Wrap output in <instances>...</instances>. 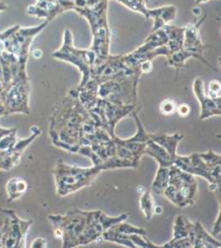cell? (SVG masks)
<instances>
[{"mask_svg":"<svg viewBox=\"0 0 221 248\" xmlns=\"http://www.w3.org/2000/svg\"><path fill=\"white\" fill-rule=\"evenodd\" d=\"M213 232H214L215 236H217L218 234L221 232V204H220L218 216H217L214 228H213Z\"/></svg>","mask_w":221,"mask_h":248,"instance_id":"obj_30","label":"cell"},{"mask_svg":"<svg viewBox=\"0 0 221 248\" xmlns=\"http://www.w3.org/2000/svg\"><path fill=\"white\" fill-rule=\"evenodd\" d=\"M201 158L206 162L211 169L219 168L221 170V155L216 154L212 150H210L205 153L200 154Z\"/></svg>","mask_w":221,"mask_h":248,"instance_id":"obj_24","label":"cell"},{"mask_svg":"<svg viewBox=\"0 0 221 248\" xmlns=\"http://www.w3.org/2000/svg\"><path fill=\"white\" fill-rule=\"evenodd\" d=\"M28 184L22 178H12L6 185V193L8 195V202H12L19 199L26 193Z\"/></svg>","mask_w":221,"mask_h":248,"instance_id":"obj_18","label":"cell"},{"mask_svg":"<svg viewBox=\"0 0 221 248\" xmlns=\"http://www.w3.org/2000/svg\"><path fill=\"white\" fill-rule=\"evenodd\" d=\"M5 9H7V5H5L4 3H1V2H0V12L4 11Z\"/></svg>","mask_w":221,"mask_h":248,"instance_id":"obj_33","label":"cell"},{"mask_svg":"<svg viewBox=\"0 0 221 248\" xmlns=\"http://www.w3.org/2000/svg\"><path fill=\"white\" fill-rule=\"evenodd\" d=\"M189 237L194 248H221V242L208 233L200 222L192 223Z\"/></svg>","mask_w":221,"mask_h":248,"instance_id":"obj_15","label":"cell"},{"mask_svg":"<svg viewBox=\"0 0 221 248\" xmlns=\"http://www.w3.org/2000/svg\"><path fill=\"white\" fill-rule=\"evenodd\" d=\"M193 222H189L186 217L180 216L175 218L174 228H173L172 239H183L189 237V232Z\"/></svg>","mask_w":221,"mask_h":248,"instance_id":"obj_20","label":"cell"},{"mask_svg":"<svg viewBox=\"0 0 221 248\" xmlns=\"http://www.w3.org/2000/svg\"><path fill=\"white\" fill-rule=\"evenodd\" d=\"M162 248H193V243L190 237H186L183 239H171L168 243L161 246Z\"/></svg>","mask_w":221,"mask_h":248,"instance_id":"obj_25","label":"cell"},{"mask_svg":"<svg viewBox=\"0 0 221 248\" xmlns=\"http://www.w3.org/2000/svg\"><path fill=\"white\" fill-rule=\"evenodd\" d=\"M140 208L142 211L147 220L153 218L155 214V205L153 200V194L150 191H144L140 198Z\"/></svg>","mask_w":221,"mask_h":248,"instance_id":"obj_21","label":"cell"},{"mask_svg":"<svg viewBox=\"0 0 221 248\" xmlns=\"http://www.w3.org/2000/svg\"><path fill=\"white\" fill-rule=\"evenodd\" d=\"M107 0H101L100 2L92 7H74L73 10L78 15L88 21L92 29L93 39L90 49L97 55L96 66L103 63L111 55L109 52V27L107 23Z\"/></svg>","mask_w":221,"mask_h":248,"instance_id":"obj_2","label":"cell"},{"mask_svg":"<svg viewBox=\"0 0 221 248\" xmlns=\"http://www.w3.org/2000/svg\"><path fill=\"white\" fill-rule=\"evenodd\" d=\"M109 1V0H107ZM132 11L137 12L143 15L147 19L153 21L152 32L163 29L171 21L175 19L177 9L174 5L163 6L156 9H148L146 5V0H116Z\"/></svg>","mask_w":221,"mask_h":248,"instance_id":"obj_7","label":"cell"},{"mask_svg":"<svg viewBox=\"0 0 221 248\" xmlns=\"http://www.w3.org/2000/svg\"><path fill=\"white\" fill-rule=\"evenodd\" d=\"M92 211L80 209L69 211L64 215H50L49 219L52 228L63 232V248H75L82 246L84 235L91 219Z\"/></svg>","mask_w":221,"mask_h":248,"instance_id":"obj_4","label":"cell"},{"mask_svg":"<svg viewBox=\"0 0 221 248\" xmlns=\"http://www.w3.org/2000/svg\"><path fill=\"white\" fill-rule=\"evenodd\" d=\"M207 15L201 17L195 22L187 24L184 26V41H183V47L187 53H189L191 58H196L210 68L217 71L210 65L209 62L205 60L203 56L204 50L207 49L209 46H205L201 42V35H200V27L204 23Z\"/></svg>","mask_w":221,"mask_h":248,"instance_id":"obj_10","label":"cell"},{"mask_svg":"<svg viewBox=\"0 0 221 248\" xmlns=\"http://www.w3.org/2000/svg\"><path fill=\"white\" fill-rule=\"evenodd\" d=\"M174 165L181 170L200 176L206 179L210 184L216 182L215 170L207 165L206 162L201 158L200 154H192L189 156H175Z\"/></svg>","mask_w":221,"mask_h":248,"instance_id":"obj_11","label":"cell"},{"mask_svg":"<svg viewBox=\"0 0 221 248\" xmlns=\"http://www.w3.org/2000/svg\"><path fill=\"white\" fill-rule=\"evenodd\" d=\"M170 168L159 167L155 179L152 185L153 193L157 195H163L164 191L169 185Z\"/></svg>","mask_w":221,"mask_h":248,"instance_id":"obj_19","label":"cell"},{"mask_svg":"<svg viewBox=\"0 0 221 248\" xmlns=\"http://www.w3.org/2000/svg\"><path fill=\"white\" fill-rule=\"evenodd\" d=\"M221 91V83L220 81H212L209 86V90H208V96L210 98H216L220 95Z\"/></svg>","mask_w":221,"mask_h":248,"instance_id":"obj_28","label":"cell"},{"mask_svg":"<svg viewBox=\"0 0 221 248\" xmlns=\"http://www.w3.org/2000/svg\"><path fill=\"white\" fill-rule=\"evenodd\" d=\"M42 55H43V52L40 49H34L33 51V57L36 59H39Z\"/></svg>","mask_w":221,"mask_h":248,"instance_id":"obj_32","label":"cell"},{"mask_svg":"<svg viewBox=\"0 0 221 248\" xmlns=\"http://www.w3.org/2000/svg\"><path fill=\"white\" fill-rule=\"evenodd\" d=\"M102 170H105L102 164L93 165V167L83 168L58 161L53 170L58 196H68L89 186Z\"/></svg>","mask_w":221,"mask_h":248,"instance_id":"obj_3","label":"cell"},{"mask_svg":"<svg viewBox=\"0 0 221 248\" xmlns=\"http://www.w3.org/2000/svg\"><path fill=\"white\" fill-rule=\"evenodd\" d=\"M183 137L184 136L179 133H175L172 136H167L166 134H161V133L150 134L151 140H153V141L161 145V147H163L167 150L174 160H175V156L177 155L176 154L177 146L179 143L182 140Z\"/></svg>","mask_w":221,"mask_h":248,"instance_id":"obj_17","label":"cell"},{"mask_svg":"<svg viewBox=\"0 0 221 248\" xmlns=\"http://www.w3.org/2000/svg\"><path fill=\"white\" fill-rule=\"evenodd\" d=\"M29 80L12 81L4 87L1 94V101L5 107L7 115L19 112L29 115Z\"/></svg>","mask_w":221,"mask_h":248,"instance_id":"obj_6","label":"cell"},{"mask_svg":"<svg viewBox=\"0 0 221 248\" xmlns=\"http://www.w3.org/2000/svg\"><path fill=\"white\" fill-rule=\"evenodd\" d=\"M196 98L201 105L200 120L203 121L212 116H221V95L210 98L204 92V82L201 78H197L193 85Z\"/></svg>","mask_w":221,"mask_h":248,"instance_id":"obj_13","label":"cell"},{"mask_svg":"<svg viewBox=\"0 0 221 248\" xmlns=\"http://www.w3.org/2000/svg\"><path fill=\"white\" fill-rule=\"evenodd\" d=\"M33 222L23 220L13 210L5 231L2 236V248H25L27 234Z\"/></svg>","mask_w":221,"mask_h":248,"instance_id":"obj_9","label":"cell"},{"mask_svg":"<svg viewBox=\"0 0 221 248\" xmlns=\"http://www.w3.org/2000/svg\"><path fill=\"white\" fill-rule=\"evenodd\" d=\"M112 231L117 232L119 233L126 234V235H131V234H139L142 236H146L147 234V230L144 228H138L135 226L131 225L129 223L121 222L112 226V228H109Z\"/></svg>","mask_w":221,"mask_h":248,"instance_id":"obj_23","label":"cell"},{"mask_svg":"<svg viewBox=\"0 0 221 248\" xmlns=\"http://www.w3.org/2000/svg\"><path fill=\"white\" fill-rule=\"evenodd\" d=\"M13 210L0 208V248H2V236L9 223Z\"/></svg>","mask_w":221,"mask_h":248,"instance_id":"obj_26","label":"cell"},{"mask_svg":"<svg viewBox=\"0 0 221 248\" xmlns=\"http://www.w3.org/2000/svg\"><path fill=\"white\" fill-rule=\"evenodd\" d=\"M164 196L166 197L169 201L172 202L173 204L178 206L180 208H185L189 206L187 199L185 198L181 192H179L177 189L171 185H168L167 188L165 189L163 193Z\"/></svg>","mask_w":221,"mask_h":248,"instance_id":"obj_22","label":"cell"},{"mask_svg":"<svg viewBox=\"0 0 221 248\" xmlns=\"http://www.w3.org/2000/svg\"><path fill=\"white\" fill-rule=\"evenodd\" d=\"M169 185H171L182 193L188 204L195 203V195L197 193V184L193 174L181 170V169L172 165L170 167Z\"/></svg>","mask_w":221,"mask_h":248,"instance_id":"obj_12","label":"cell"},{"mask_svg":"<svg viewBox=\"0 0 221 248\" xmlns=\"http://www.w3.org/2000/svg\"><path fill=\"white\" fill-rule=\"evenodd\" d=\"M88 117V110L81 103L76 91H72L52 115L49 128L52 143L69 152L78 153L81 130Z\"/></svg>","mask_w":221,"mask_h":248,"instance_id":"obj_1","label":"cell"},{"mask_svg":"<svg viewBox=\"0 0 221 248\" xmlns=\"http://www.w3.org/2000/svg\"><path fill=\"white\" fill-rule=\"evenodd\" d=\"M67 11L59 0H37L34 5L27 9L28 15L46 19L48 22L52 20L56 16Z\"/></svg>","mask_w":221,"mask_h":248,"instance_id":"obj_14","label":"cell"},{"mask_svg":"<svg viewBox=\"0 0 221 248\" xmlns=\"http://www.w3.org/2000/svg\"><path fill=\"white\" fill-rule=\"evenodd\" d=\"M216 137H217L218 139H220V140H221V134H220V135H217Z\"/></svg>","mask_w":221,"mask_h":248,"instance_id":"obj_34","label":"cell"},{"mask_svg":"<svg viewBox=\"0 0 221 248\" xmlns=\"http://www.w3.org/2000/svg\"><path fill=\"white\" fill-rule=\"evenodd\" d=\"M48 247V242L43 237H37L31 243L32 248H45Z\"/></svg>","mask_w":221,"mask_h":248,"instance_id":"obj_29","label":"cell"},{"mask_svg":"<svg viewBox=\"0 0 221 248\" xmlns=\"http://www.w3.org/2000/svg\"><path fill=\"white\" fill-rule=\"evenodd\" d=\"M176 111L178 113L179 116L186 117V116H189V112H190V108L187 104L180 105L176 108Z\"/></svg>","mask_w":221,"mask_h":248,"instance_id":"obj_31","label":"cell"},{"mask_svg":"<svg viewBox=\"0 0 221 248\" xmlns=\"http://www.w3.org/2000/svg\"><path fill=\"white\" fill-rule=\"evenodd\" d=\"M144 155L154 158L157 162L159 167L170 168L174 165V159L170 155L167 150L153 141V140H150L147 142Z\"/></svg>","mask_w":221,"mask_h":248,"instance_id":"obj_16","label":"cell"},{"mask_svg":"<svg viewBox=\"0 0 221 248\" xmlns=\"http://www.w3.org/2000/svg\"><path fill=\"white\" fill-rule=\"evenodd\" d=\"M52 57L77 66L83 78L79 87L86 85L91 79L92 72L96 66L97 55L92 49L82 50L73 46L72 32L68 29L64 31L63 45L52 52Z\"/></svg>","mask_w":221,"mask_h":248,"instance_id":"obj_5","label":"cell"},{"mask_svg":"<svg viewBox=\"0 0 221 248\" xmlns=\"http://www.w3.org/2000/svg\"><path fill=\"white\" fill-rule=\"evenodd\" d=\"M168 36L167 46L169 49V55L167 57V63L176 70V78L178 77L180 70L185 66L189 58H191L183 47L184 41V27L167 25L164 27Z\"/></svg>","mask_w":221,"mask_h":248,"instance_id":"obj_8","label":"cell"},{"mask_svg":"<svg viewBox=\"0 0 221 248\" xmlns=\"http://www.w3.org/2000/svg\"><path fill=\"white\" fill-rule=\"evenodd\" d=\"M176 106H175V101H172L171 99H167L161 103L160 106V110L163 115L166 116H171L176 111Z\"/></svg>","mask_w":221,"mask_h":248,"instance_id":"obj_27","label":"cell"}]
</instances>
